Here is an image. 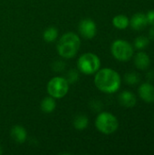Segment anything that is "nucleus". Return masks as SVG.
Listing matches in <instances>:
<instances>
[{
  "instance_id": "obj_1",
  "label": "nucleus",
  "mask_w": 154,
  "mask_h": 155,
  "mask_svg": "<svg viewBox=\"0 0 154 155\" xmlns=\"http://www.w3.org/2000/svg\"><path fill=\"white\" fill-rule=\"evenodd\" d=\"M94 84L98 90L104 94H114L121 87V76L112 68L99 69L95 73Z\"/></svg>"
},
{
  "instance_id": "obj_2",
  "label": "nucleus",
  "mask_w": 154,
  "mask_h": 155,
  "mask_svg": "<svg viewBox=\"0 0 154 155\" xmlns=\"http://www.w3.org/2000/svg\"><path fill=\"white\" fill-rule=\"evenodd\" d=\"M80 46V36L75 33L68 32L60 37L56 45V51L62 58L71 59L77 54Z\"/></svg>"
},
{
  "instance_id": "obj_3",
  "label": "nucleus",
  "mask_w": 154,
  "mask_h": 155,
  "mask_svg": "<svg viewBox=\"0 0 154 155\" xmlns=\"http://www.w3.org/2000/svg\"><path fill=\"white\" fill-rule=\"evenodd\" d=\"M95 127L100 133L105 135H110L117 131L119 127V122L117 117L113 114L102 112L95 119Z\"/></svg>"
},
{
  "instance_id": "obj_4",
  "label": "nucleus",
  "mask_w": 154,
  "mask_h": 155,
  "mask_svg": "<svg viewBox=\"0 0 154 155\" xmlns=\"http://www.w3.org/2000/svg\"><path fill=\"white\" fill-rule=\"evenodd\" d=\"M77 68L84 74H93L101 68V60L93 53H84L77 60Z\"/></svg>"
},
{
  "instance_id": "obj_5",
  "label": "nucleus",
  "mask_w": 154,
  "mask_h": 155,
  "mask_svg": "<svg viewBox=\"0 0 154 155\" xmlns=\"http://www.w3.org/2000/svg\"><path fill=\"white\" fill-rule=\"evenodd\" d=\"M111 53L116 60L127 62L133 55V46L125 40L118 39L112 44Z\"/></svg>"
},
{
  "instance_id": "obj_6",
  "label": "nucleus",
  "mask_w": 154,
  "mask_h": 155,
  "mask_svg": "<svg viewBox=\"0 0 154 155\" xmlns=\"http://www.w3.org/2000/svg\"><path fill=\"white\" fill-rule=\"evenodd\" d=\"M47 93L54 99L64 98L69 92V83L66 78L55 76L47 83Z\"/></svg>"
},
{
  "instance_id": "obj_7",
  "label": "nucleus",
  "mask_w": 154,
  "mask_h": 155,
  "mask_svg": "<svg viewBox=\"0 0 154 155\" xmlns=\"http://www.w3.org/2000/svg\"><path fill=\"white\" fill-rule=\"evenodd\" d=\"M78 32L82 37L85 39H93L97 33V26L93 20L84 18L78 25Z\"/></svg>"
},
{
  "instance_id": "obj_8",
  "label": "nucleus",
  "mask_w": 154,
  "mask_h": 155,
  "mask_svg": "<svg viewBox=\"0 0 154 155\" xmlns=\"http://www.w3.org/2000/svg\"><path fill=\"white\" fill-rule=\"evenodd\" d=\"M139 95L146 103L154 102V86L150 83H143L138 89Z\"/></svg>"
},
{
  "instance_id": "obj_9",
  "label": "nucleus",
  "mask_w": 154,
  "mask_h": 155,
  "mask_svg": "<svg viewBox=\"0 0 154 155\" xmlns=\"http://www.w3.org/2000/svg\"><path fill=\"white\" fill-rule=\"evenodd\" d=\"M148 25L147 17L146 15L143 13H137L133 15L131 21H130V25L133 30L140 31L144 29Z\"/></svg>"
},
{
  "instance_id": "obj_10",
  "label": "nucleus",
  "mask_w": 154,
  "mask_h": 155,
  "mask_svg": "<svg viewBox=\"0 0 154 155\" xmlns=\"http://www.w3.org/2000/svg\"><path fill=\"white\" fill-rule=\"evenodd\" d=\"M12 140L17 143H24L27 139V132L22 125H15L10 131Z\"/></svg>"
},
{
  "instance_id": "obj_11",
  "label": "nucleus",
  "mask_w": 154,
  "mask_h": 155,
  "mask_svg": "<svg viewBox=\"0 0 154 155\" xmlns=\"http://www.w3.org/2000/svg\"><path fill=\"white\" fill-rule=\"evenodd\" d=\"M118 100H119L120 104L123 107H126V108H132V107L135 106L136 102H137L135 95L130 91L122 92L119 94Z\"/></svg>"
},
{
  "instance_id": "obj_12",
  "label": "nucleus",
  "mask_w": 154,
  "mask_h": 155,
  "mask_svg": "<svg viewBox=\"0 0 154 155\" xmlns=\"http://www.w3.org/2000/svg\"><path fill=\"white\" fill-rule=\"evenodd\" d=\"M134 64L140 70L147 69L151 65L150 56L144 52H140L136 54L134 56Z\"/></svg>"
},
{
  "instance_id": "obj_13",
  "label": "nucleus",
  "mask_w": 154,
  "mask_h": 155,
  "mask_svg": "<svg viewBox=\"0 0 154 155\" xmlns=\"http://www.w3.org/2000/svg\"><path fill=\"white\" fill-rule=\"evenodd\" d=\"M40 108L43 113L44 114H51L53 113L56 108V102L55 99L52 96H46L44 97L40 104Z\"/></svg>"
},
{
  "instance_id": "obj_14",
  "label": "nucleus",
  "mask_w": 154,
  "mask_h": 155,
  "mask_svg": "<svg viewBox=\"0 0 154 155\" xmlns=\"http://www.w3.org/2000/svg\"><path fill=\"white\" fill-rule=\"evenodd\" d=\"M113 25L117 29H126L130 25V20L125 15H117L113 19Z\"/></svg>"
},
{
  "instance_id": "obj_15",
  "label": "nucleus",
  "mask_w": 154,
  "mask_h": 155,
  "mask_svg": "<svg viewBox=\"0 0 154 155\" xmlns=\"http://www.w3.org/2000/svg\"><path fill=\"white\" fill-rule=\"evenodd\" d=\"M88 124H89L88 117L84 114L76 115L74 119V122H73L74 127L78 131H83V130L86 129L88 126Z\"/></svg>"
},
{
  "instance_id": "obj_16",
  "label": "nucleus",
  "mask_w": 154,
  "mask_h": 155,
  "mask_svg": "<svg viewBox=\"0 0 154 155\" xmlns=\"http://www.w3.org/2000/svg\"><path fill=\"white\" fill-rule=\"evenodd\" d=\"M43 38L47 43L54 42L58 38V29L54 26L46 28L43 33Z\"/></svg>"
},
{
  "instance_id": "obj_17",
  "label": "nucleus",
  "mask_w": 154,
  "mask_h": 155,
  "mask_svg": "<svg viewBox=\"0 0 154 155\" xmlns=\"http://www.w3.org/2000/svg\"><path fill=\"white\" fill-rule=\"evenodd\" d=\"M149 44H150V38H148V37H146V36H143V35H140V36H138V37L134 40L133 46H134L136 49L143 50V49L146 48V47L148 46Z\"/></svg>"
},
{
  "instance_id": "obj_18",
  "label": "nucleus",
  "mask_w": 154,
  "mask_h": 155,
  "mask_svg": "<svg viewBox=\"0 0 154 155\" xmlns=\"http://www.w3.org/2000/svg\"><path fill=\"white\" fill-rule=\"evenodd\" d=\"M124 80L126 82V84H130V85H135L138 83H140V75L137 73L134 72H131V73H127L124 75Z\"/></svg>"
},
{
  "instance_id": "obj_19",
  "label": "nucleus",
  "mask_w": 154,
  "mask_h": 155,
  "mask_svg": "<svg viewBox=\"0 0 154 155\" xmlns=\"http://www.w3.org/2000/svg\"><path fill=\"white\" fill-rule=\"evenodd\" d=\"M67 82L70 84H74L77 80H78V73L75 70H71L68 72L67 74V77H66Z\"/></svg>"
},
{
  "instance_id": "obj_20",
  "label": "nucleus",
  "mask_w": 154,
  "mask_h": 155,
  "mask_svg": "<svg viewBox=\"0 0 154 155\" xmlns=\"http://www.w3.org/2000/svg\"><path fill=\"white\" fill-rule=\"evenodd\" d=\"M146 17H147V21H148V24L150 25H154V9L153 10H151L149 11L147 14H146Z\"/></svg>"
},
{
  "instance_id": "obj_21",
  "label": "nucleus",
  "mask_w": 154,
  "mask_h": 155,
  "mask_svg": "<svg viewBox=\"0 0 154 155\" xmlns=\"http://www.w3.org/2000/svg\"><path fill=\"white\" fill-rule=\"evenodd\" d=\"M149 35H150V38L154 40V25H152V28L150 30V33H149Z\"/></svg>"
},
{
  "instance_id": "obj_22",
  "label": "nucleus",
  "mask_w": 154,
  "mask_h": 155,
  "mask_svg": "<svg viewBox=\"0 0 154 155\" xmlns=\"http://www.w3.org/2000/svg\"><path fill=\"white\" fill-rule=\"evenodd\" d=\"M3 153V150H2V146L0 145V154H2Z\"/></svg>"
}]
</instances>
